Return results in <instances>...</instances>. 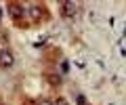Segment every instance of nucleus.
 Segmentation results:
<instances>
[{"label":"nucleus","mask_w":126,"mask_h":105,"mask_svg":"<svg viewBox=\"0 0 126 105\" xmlns=\"http://www.w3.org/2000/svg\"><path fill=\"white\" fill-rule=\"evenodd\" d=\"M38 105H55V103L50 99H40V101H38Z\"/></svg>","instance_id":"obj_7"},{"label":"nucleus","mask_w":126,"mask_h":105,"mask_svg":"<svg viewBox=\"0 0 126 105\" xmlns=\"http://www.w3.org/2000/svg\"><path fill=\"white\" fill-rule=\"evenodd\" d=\"M0 17H2V6H0Z\"/></svg>","instance_id":"obj_9"},{"label":"nucleus","mask_w":126,"mask_h":105,"mask_svg":"<svg viewBox=\"0 0 126 105\" xmlns=\"http://www.w3.org/2000/svg\"><path fill=\"white\" fill-rule=\"evenodd\" d=\"M27 15H30L32 21H40L44 17V6L42 4H30L27 6Z\"/></svg>","instance_id":"obj_4"},{"label":"nucleus","mask_w":126,"mask_h":105,"mask_svg":"<svg viewBox=\"0 0 126 105\" xmlns=\"http://www.w3.org/2000/svg\"><path fill=\"white\" fill-rule=\"evenodd\" d=\"M46 80H48V84H53V86H59V82H61V78H59L57 74H46Z\"/></svg>","instance_id":"obj_5"},{"label":"nucleus","mask_w":126,"mask_h":105,"mask_svg":"<svg viewBox=\"0 0 126 105\" xmlns=\"http://www.w3.org/2000/svg\"><path fill=\"white\" fill-rule=\"evenodd\" d=\"M61 15L65 19H74L78 15V4H76V2H69V0L61 2Z\"/></svg>","instance_id":"obj_2"},{"label":"nucleus","mask_w":126,"mask_h":105,"mask_svg":"<svg viewBox=\"0 0 126 105\" xmlns=\"http://www.w3.org/2000/svg\"><path fill=\"white\" fill-rule=\"evenodd\" d=\"M0 105H6V103H2V101H0Z\"/></svg>","instance_id":"obj_10"},{"label":"nucleus","mask_w":126,"mask_h":105,"mask_svg":"<svg viewBox=\"0 0 126 105\" xmlns=\"http://www.w3.org/2000/svg\"><path fill=\"white\" fill-rule=\"evenodd\" d=\"M25 13H27V9H25V6L17 4V2L9 4V15L13 17V21H15V23H19V21H21V19L25 17Z\"/></svg>","instance_id":"obj_1"},{"label":"nucleus","mask_w":126,"mask_h":105,"mask_svg":"<svg viewBox=\"0 0 126 105\" xmlns=\"http://www.w3.org/2000/svg\"><path fill=\"white\" fill-rule=\"evenodd\" d=\"M23 105H38V103H36V101H25Z\"/></svg>","instance_id":"obj_8"},{"label":"nucleus","mask_w":126,"mask_h":105,"mask_svg":"<svg viewBox=\"0 0 126 105\" xmlns=\"http://www.w3.org/2000/svg\"><path fill=\"white\" fill-rule=\"evenodd\" d=\"M55 105H69V101H67V99H63V97H59V99L55 101Z\"/></svg>","instance_id":"obj_6"},{"label":"nucleus","mask_w":126,"mask_h":105,"mask_svg":"<svg viewBox=\"0 0 126 105\" xmlns=\"http://www.w3.org/2000/svg\"><path fill=\"white\" fill-rule=\"evenodd\" d=\"M13 65H15V55L9 48H2L0 50V67H13Z\"/></svg>","instance_id":"obj_3"}]
</instances>
